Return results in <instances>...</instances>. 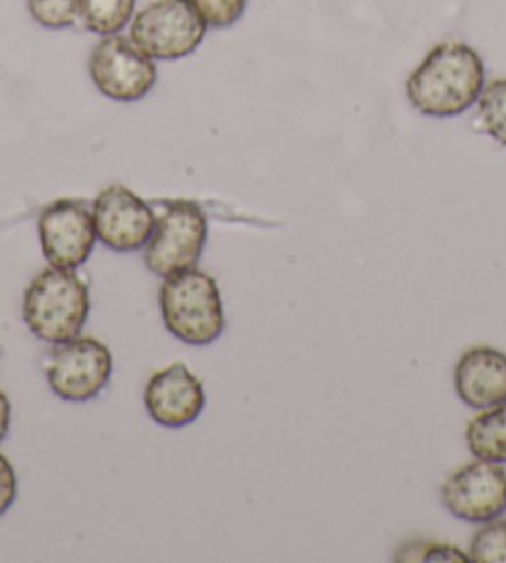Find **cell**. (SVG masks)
<instances>
[{"mask_svg": "<svg viewBox=\"0 0 506 563\" xmlns=\"http://www.w3.org/2000/svg\"><path fill=\"white\" fill-rule=\"evenodd\" d=\"M484 63L474 47L447 41L427 53L407 80V97L425 118H460L484 90Z\"/></svg>", "mask_w": 506, "mask_h": 563, "instance_id": "cell-1", "label": "cell"}, {"mask_svg": "<svg viewBox=\"0 0 506 563\" xmlns=\"http://www.w3.org/2000/svg\"><path fill=\"white\" fill-rule=\"evenodd\" d=\"M90 316V288L67 268H45L23 296V320L31 333L51 345L73 341Z\"/></svg>", "mask_w": 506, "mask_h": 563, "instance_id": "cell-2", "label": "cell"}, {"mask_svg": "<svg viewBox=\"0 0 506 563\" xmlns=\"http://www.w3.org/2000/svg\"><path fill=\"white\" fill-rule=\"evenodd\" d=\"M162 320L174 338L187 345H211L223 333L219 284L199 268L164 278L160 288Z\"/></svg>", "mask_w": 506, "mask_h": 563, "instance_id": "cell-3", "label": "cell"}, {"mask_svg": "<svg viewBox=\"0 0 506 563\" xmlns=\"http://www.w3.org/2000/svg\"><path fill=\"white\" fill-rule=\"evenodd\" d=\"M207 23L194 0H154L132 18V43L152 60H182L201 45Z\"/></svg>", "mask_w": 506, "mask_h": 563, "instance_id": "cell-4", "label": "cell"}, {"mask_svg": "<svg viewBox=\"0 0 506 563\" xmlns=\"http://www.w3.org/2000/svg\"><path fill=\"white\" fill-rule=\"evenodd\" d=\"M209 236L207 213L194 201H172L157 217L150 244L144 246V264L162 278L179 271L197 268Z\"/></svg>", "mask_w": 506, "mask_h": 563, "instance_id": "cell-5", "label": "cell"}, {"mask_svg": "<svg viewBox=\"0 0 506 563\" xmlns=\"http://www.w3.org/2000/svg\"><path fill=\"white\" fill-rule=\"evenodd\" d=\"M157 60L142 53L132 37L107 35L90 55V77L97 90L114 102H138L157 85Z\"/></svg>", "mask_w": 506, "mask_h": 563, "instance_id": "cell-6", "label": "cell"}, {"mask_svg": "<svg viewBox=\"0 0 506 563\" xmlns=\"http://www.w3.org/2000/svg\"><path fill=\"white\" fill-rule=\"evenodd\" d=\"M53 393L67 402H87L100 395L112 377V353L95 338H73L55 345L45 361Z\"/></svg>", "mask_w": 506, "mask_h": 563, "instance_id": "cell-7", "label": "cell"}, {"mask_svg": "<svg viewBox=\"0 0 506 563\" xmlns=\"http://www.w3.org/2000/svg\"><path fill=\"white\" fill-rule=\"evenodd\" d=\"M92 219L97 239L114 254L142 251L150 244L154 227H157V217L150 203L122 184H112L97 194Z\"/></svg>", "mask_w": 506, "mask_h": 563, "instance_id": "cell-8", "label": "cell"}, {"mask_svg": "<svg viewBox=\"0 0 506 563\" xmlns=\"http://www.w3.org/2000/svg\"><path fill=\"white\" fill-rule=\"evenodd\" d=\"M37 234H41L43 256L53 268H80L97 244L92 211L73 199L45 207L37 219Z\"/></svg>", "mask_w": 506, "mask_h": 563, "instance_id": "cell-9", "label": "cell"}, {"mask_svg": "<svg viewBox=\"0 0 506 563\" xmlns=\"http://www.w3.org/2000/svg\"><path fill=\"white\" fill-rule=\"evenodd\" d=\"M442 504L452 517L472 523L499 519L506 511V472L502 464L476 460L442 484Z\"/></svg>", "mask_w": 506, "mask_h": 563, "instance_id": "cell-10", "label": "cell"}, {"mask_svg": "<svg viewBox=\"0 0 506 563\" xmlns=\"http://www.w3.org/2000/svg\"><path fill=\"white\" fill-rule=\"evenodd\" d=\"M207 405L204 385L184 363H174L154 373L144 387V407L162 427L179 430L191 424Z\"/></svg>", "mask_w": 506, "mask_h": 563, "instance_id": "cell-11", "label": "cell"}, {"mask_svg": "<svg viewBox=\"0 0 506 563\" xmlns=\"http://www.w3.org/2000/svg\"><path fill=\"white\" fill-rule=\"evenodd\" d=\"M454 390L474 410L506 402V355L496 347H472L454 367Z\"/></svg>", "mask_w": 506, "mask_h": 563, "instance_id": "cell-12", "label": "cell"}, {"mask_svg": "<svg viewBox=\"0 0 506 563\" xmlns=\"http://www.w3.org/2000/svg\"><path fill=\"white\" fill-rule=\"evenodd\" d=\"M466 446L476 460L506 464V402L486 407L466 424Z\"/></svg>", "mask_w": 506, "mask_h": 563, "instance_id": "cell-13", "label": "cell"}, {"mask_svg": "<svg viewBox=\"0 0 506 563\" xmlns=\"http://www.w3.org/2000/svg\"><path fill=\"white\" fill-rule=\"evenodd\" d=\"M138 0H80V21L95 35H117L132 23Z\"/></svg>", "mask_w": 506, "mask_h": 563, "instance_id": "cell-14", "label": "cell"}, {"mask_svg": "<svg viewBox=\"0 0 506 563\" xmlns=\"http://www.w3.org/2000/svg\"><path fill=\"white\" fill-rule=\"evenodd\" d=\"M476 120L494 142L506 147V80L484 85L480 100H476Z\"/></svg>", "mask_w": 506, "mask_h": 563, "instance_id": "cell-15", "label": "cell"}, {"mask_svg": "<svg viewBox=\"0 0 506 563\" xmlns=\"http://www.w3.org/2000/svg\"><path fill=\"white\" fill-rule=\"evenodd\" d=\"M470 561L474 563H506V521H486L470 543Z\"/></svg>", "mask_w": 506, "mask_h": 563, "instance_id": "cell-16", "label": "cell"}, {"mask_svg": "<svg viewBox=\"0 0 506 563\" xmlns=\"http://www.w3.org/2000/svg\"><path fill=\"white\" fill-rule=\"evenodd\" d=\"M28 11L37 25L65 31L80 21V0H28Z\"/></svg>", "mask_w": 506, "mask_h": 563, "instance_id": "cell-17", "label": "cell"}, {"mask_svg": "<svg viewBox=\"0 0 506 563\" xmlns=\"http://www.w3.org/2000/svg\"><path fill=\"white\" fill-rule=\"evenodd\" d=\"M194 5L209 27H229L246 11V0H194Z\"/></svg>", "mask_w": 506, "mask_h": 563, "instance_id": "cell-18", "label": "cell"}, {"mask_svg": "<svg viewBox=\"0 0 506 563\" xmlns=\"http://www.w3.org/2000/svg\"><path fill=\"white\" fill-rule=\"evenodd\" d=\"M18 497V477L13 464L0 454V517L13 507Z\"/></svg>", "mask_w": 506, "mask_h": 563, "instance_id": "cell-19", "label": "cell"}, {"mask_svg": "<svg viewBox=\"0 0 506 563\" xmlns=\"http://www.w3.org/2000/svg\"><path fill=\"white\" fill-rule=\"evenodd\" d=\"M8 430H11V400L6 393H0V442L6 440Z\"/></svg>", "mask_w": 506, "mask_h": 563, "instance_id": "cell-20", "label": "cell"}]
</instances>
